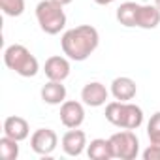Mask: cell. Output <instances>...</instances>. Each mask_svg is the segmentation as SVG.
Listing matches in <instances>:
<instances>
[{
	"label": "cell",
	"instance_id": "cell-22",
	"mask_svg": "<svg viewBox=\"0 0 160 160\" xmlns=\"http://www.w3.org/2000/svg\"><path fill=\"white\" fill-rule=\"evenodd\" d=\"M53 2H57V4H60V6H68V4L73 2V0H53Z\"/></svg>",
	"mask_w": 160,
	"mask_h": 160
},
{
	"label": "cell",
	"instance_id": "cell-14",
	"mask_svg": "<svg viewBox=\"0 0 160 160\" xmlns=\"http://www.w3.org/2000/svg\"><path fill=\"white\" fill-rule=\"evenodd\" d=\"M160 25V10L154 4H141L138 12L136 27L143 30H152Z\"/></svg>",
	"mask_w": 160,
	"mask_h": 160
},
{
	"label": "cell",
	"instance_id": "cell-7",
	"mask_svg": "<svg viewBox=\"0 0 160 160\" xmlns=\"http://www.w3.org/2000/svg\"><path fill=\"white\" fill-rule=\"evenodd\" d=\"M60 122L66 128H79L85 122V108L83 102L64 100L60 104Z\"/></svg>",
	"mask_w": 160,
	"mask_h": 160
},
{
	"label": "cell",
	"instance_id": "cell-11",
	"mask_svg": "<svg viewBox=\"0 0 160 160\" xmlns=\"http://www.w3.org/2000/svg\"><path fill=\"white\" fill-rule=\"evenodd\" d=\"M109 92L115 100H121V102H130L136 98L138 94V85L132 77H126V75H121V77H115L111 81V87H109Z\"/></svg>",
	"mask_w": 160,
	"mask_h": 160
},
{
	"label": "cell",
	"instance_id": "cell-5",
	"mask_svg": "<svg viewBox=\"0 0 160 160\" xmlns=\"http://www.w3.org/2000/svg\"><path fill=\"white\" fill-rule=\"evenodd\" d=\"M109 143H111L113 158L134 160L139 154V139L134 134V130H122L121 128V132H115L109 136Z\"/></svg>",
	"mask_w": 160,
	"mask_h": 160
},
{
	"label": "cell",
	"instance_id": "cell-3",
	"mask_svg": "<svg viewBox=\"0 0 160 160\" xmlns=\"http://www.w3.org/2000/svg\"><path fill=\"white\" fill-rule=\"evenodd\" d=\"M4 64L21 77H34L40 72L38 58L23 43H12L4 49Z\"/></svg>",
	"mask_w": 160,
	"mask_h": 160
},
{
	"label": "cell",
	"instance_id": "cell-10",
	"mask_svg": "<svg viewBox=\"0 0 160 160\" xmlns=\"http://www.w3.org/2000/svg\"><path fill=\"white\" fill-rule=\"evenodd\" d=\"M109 98V91L106 89L104 83L100 81H89L83 89H81V102L89 108H100L106 106Z\"/></svg>",
	"mask_w": 160,
	"mask_h": 160
},
{
	"label": "cell",
	"instance_id": "cell-15",
	"mask_svg": "<svg viewBox=\"0 0 160 160\" xmlns=\"http://www.w3.org/2000/svg\"><path fill=\"white\" fill-rule=\"evenodd\" d=\"M87 154L92 160H111L113 158V151H111V143L109 138H96L87 145Z\"/></svg>",
	"mask_w": 160,
	"mask_h": 160
},
{
	"label": "cell",
	"instance_id": "cell-13",
	"mask_svg": "<svg viewBox=\"0 0 160 160\" xmlns=\"http://www.w3.org/2000/svg\"><path fill=\"white\" fill-rule=\"evenodd\" d=\"M4 134L17 141H23L30 136V124L27 119H23L19 115H10L4 121Z\"/></svg>",
	"mask_w": 160,
	"mask_h": 160
},
{
	"label": "cell",
	"instance_id": "cell-12",
	"mask_svg": "<svg viewBox=\"0 0 160 160\" xmlns=\"http://www.w3.org/2000/svg\"><path fill=\"white\" fill-rule=\"evenodd\" d=\"M62 83L64 81H51L49 79V81L42 87L40 96H42L43 104H47V106H60L66 100L68 91H66V87Z\"/></svg>",
	"mask_w": 160,
	"mask_h": 160
},
{
	"label": "cell",
	"instance_id": "cell-16",
	"mask_svg": "<svg viewBox=\"0 0 160 160\" xmlns=\"http://www.w3.org/2000/svg\"><path fill=\"white\" fill-rule=\"evenodd\" d=\"M139 6L138 2H122L119 8H117V21L126 27V28H132L136 27V21H138V12H139Z\"/></svg>",
	"mask_w": 160,
	"mask_h": 160
},
{
	"label": "cell",
	"instance_id": "cell-4",
	"mask_svg": "<svg viewBox=\"0 0 160 160\" xmlns=\"http://www.w3.org/2000/svg\"><path fill=\"white\" fill-rule=\"evenodd\" d=\"M36 21L45 34L55 36L60 34V30H64L68 17L64 13V6L53 2V0H42L36 6Z\"/></svg>",
	"mask_w": 160,
	"mask_h": 160
},
{
	"label": "cell",
	"instance_id": "cell-18",
	"mask_svg": "<svg viewBox=\"0 0 160 160\" xmlns=\"http://www.w3.org/2000/svg\"><path fill=\"white\" fill-rule=\"evenodd\" d=\"M147 138L151 145L160 147V111L152 113L147 122Z\"/></svg>",
	"mask_w": 160,
	"mask_h": 160
},
{
	"label": "cell",
	"instance_id": "cell-20",
	"mask_svg": "<svg viewBox=\"0 0 160 160\" xmlns=\"http://www.w3.org/2000/svg\"><path fill=\"white\" fill-rule=\"evenodd\" d=\"M141 156H143V160H160V147L149 143V147L141 152Z\"/></svg>",
	"mask_w": 160,
	"mask_h": 160
},
{
	"label": "cell",
	"instance_id": "cell-17",
	"mask_svg": "<svg viewBox=\"0 0 160 160\" xmlns=\"http://www.w3.org/2000/svg\"><path fill=\"white\" fill-rule=\"evenodd\" d=\"M0 156L4 160H17L19 158V141L4 134L0 138Z\"/></svg>",
	"mask_w": 160,
	"mask_h": 160
},
{
	"label": "cell",
	"instance_id": "cell-21",
	"mask_svg": "<svg viewBox=\"0 0 160 160\" xmlns=\"http://www.w3.org/2000/svg\"><path fill=\"white\" fill-rule=\"evenodd\" d=\"M94 2H96L98 6H109V4H113V2H117V0H94Z\"/></svg>",
	"mask_w": 160,
	"mask_h": 160
},
{
	"label": "cell",
	"instance_id": "cell-6",
	"mask_svg": "<svg viewBox=\"0 0 160 160\" xmlns=\"http://www.w3.org/2000/svg\"><path fill=\"white\" fill-rule=\"evenodd\" d=\"M58 145V136L51 128H38L30 136V149L40 156H49Z\"/></svg>",
	"mask_w": 160,
	"mask_h": 160
},
{
	"label": "cell",
	"instance_id": "cell-9",
	"mask_svg": "<svg viewBox=\"0 0 160 160\" xmlns=\"http://www.w3.org/2000/svg\"><path fill=\"white\" fill-rule=\"evenodd\" d=\"M43 72H45V77L51 79V81H66L70 72H72V66H70V58L64 55H53L45 60V66H43Z\"/></svg>",
	"mask_w": 160,
	"mask_h": 160
},
{
	"label": "cell",
	"instance_id": "cell-1",
	"mask_svg": "<svg viewBox=\"0 0 160 160\" xmlns=\"http://www.w3.org/2000/svg\"><path fill=\"white\" fill-rule=\"evenodd\" d=\"M100 45V32L92 25H79L70 28L60 38L62 53L75 62L87 60Z\"/></svg>",
	"mask_w": 160,
	"mask_h": 160
},
{
	"label": "cell",
	"instance_id": "cell-23",
	"mask_svg": "<svg viewBox=\"0 0 160 160\" xmlns=\"http://www.w3.org/2000/svg\"><path fill=\"white\" fill-rule=\"evenodd\" d=\"M154 6H156V8L160 10V0H154Z\"/></svg>",
	"mask_w": 160,
	"mask_h": 160
},
{
	"label": "cell",
	"instance_id": "cell-8",
	"mask_svg": "<svg viewBox=\"0 0 160 160\" xmlns=\"http://www.w3.org/2000/svg\"><path fill=\"white\" fill-rule=\"evenodd\" d=\"M60 145L68 156H79L83 154V151H87V134L79 128H68V132L60 139Z\"/></svg>",
	"mask_w": 160,
	"mask_h": 160
},
{
	"label": "cell",
	"instance_id": "cell-19",
	"mask_svg": "<svg viewBox=\"0 0 160 160\" xmlns=\"http://www.w3.org/2000/svg\"><path fill=\"white\" fill-rule=\"evenodd\" d=\"M0 10L8 17H19L25 13V0H0Z\"/></svg>",
	"mask_w": 160,
	"mask_h": 160
},
{
	"label": "cell",
	"instance_id": "cell-2",
	"mask_svg": "<svg viewBox=\"0 0 160 160\" xmlns=\"http://www.w3.org/2000/svg\"><path fill=\"white\" fill-rule=\"evenodd\" d=\"M143 109L132 102L113 100L106 104V119L117 128L122 130H138L143 124Z\"/></svg>",
	"mask_w": 160,
	"mask_h": 160
}]
</instances>
